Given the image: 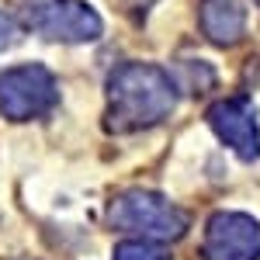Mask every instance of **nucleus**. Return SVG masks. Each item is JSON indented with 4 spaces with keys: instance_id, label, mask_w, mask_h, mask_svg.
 <instances>
[{
    "instance_id": "f257e3e1",
    "label": "nucleus",
    "mask_w": 260,
    "mask_h": 260,
    "mask_svg": "<svg viewBox=\"0 0 260 260\" xmlns=\"http://www.w3.org/2000/svg\"><path fill=\"white\" fill-rule=\"evenodd\" d=\"M177 108V83L153 62H121L108 77L104 128L115 136L153 128Z\"/></svg>"
},
{
    "instance_id": "f03ea898",
    "label": "nucleus",
    "mask_w": 260,
    "mask_h": 260,
    "mask_svg": "<svg viewBox=\"0 0 260 260\" xmlns=\"http://www.w3.org/2000/svg\"><path fill=\"white\" fill-rule=\"evenodd\" d=\"M108 222L121 229V233H136V236H146V240H180L191 225V215L167 201L156 191H142V187H128L111 198L108 205Z\"/></svg>"
},
{
    "instance_id": "7ed1b4c3",
    "label": "nucleus",
    "mask_w": 260,
    "mask_h": 260,
    "mask_svg": "<svg viewBox=\"0 0 260 260\" xmlns=\"http://www.w3.org/2000/svg\"><path fill=\"white\" fill-rule=\"evenodd\" d=\"M21 21L49 42L83 45L104 35V21L87 0H24Z\"/></svg>"
},
{
    "instance_id": "20e7f679",
    "label": "nucleus",
    "mask_w": 260,
    "mask_h": 260,
    "mask_svg": "<svg viewBox=\"0 0 260 260\" xmlns=\"http://www.w3.org/2000/svg\"><path fill=\"white\" fill-rule=\"evenodd\" d=\"M59 101V83L49 66L42 62H24L0 73V111L11 121H31L42 118L56 108Z\"/></svg>"
},
{
    "instance_id": "39448f33",
    "label": "nucleus",
    "mask_w": 260,
    "mask_h": 260,
    "mask_svg": "<svg viewBox=\"0 0 260 260\" xmlns=\"http://www.w3.org/2000/svg\"><path fill=\"white\" fill-rule=\"evenodd\" d=\"M205 260H260V225L246 212H215L201 240Z\"/></svg>"
},
{
    "instance_id": "423d86ee",
    "label": "nucleus",
    "mask_w": 260,
    "mask_h": 260,
    "mask_svg": "<svg viewBox=\"0 0 260 260\" xmlns=\"http://www.w3.org/2000/svg\"><path fill=\"white\" fill-rule=\"evenodd\" d=\"M208 125L240 160L246 163L260 160V125H257V108H253L250 98L236 94V98L212 104L208 108Z\"/></svg>"
},
{
    "instance_id": "0eeeda50",
    "label": "nucleus",
    "mask_w": 260,
    "mask_h": 260,
    "mask_svg": "<svg viewBox=\"0 0 260 260\" xmlns=\"http://www.w3.org/2000/svg\"><path fill=\"white\" fill-rule=\"evenodd\" d=\"M198 24H201V35L212 45L233 49L246 35V11L240 7V0H201Z\"/></svg>"
},
{
    "instance_id": "6e6552de",
    "label": "nucleus",
    "mask_w": 260,
    "mask_h": 260,
    "mask_svg": "<svg viewBox=\"0 0 260 260\" xmlns=\"http://www.w3.org/2000/svg\"><path fill=\"white\" fill-rule=\"evenodd\" d=\"M115 260H170V253L160 246V240H121L115 246Z\"/></svg>"
},
{
    "instance_id": "1a4fd4ad",
    "label": "nucleus",
    "mask_w": 260,
    "mask_h": 260,
    "mask_svg": "<svg viewBox=\"0 0 260 260\" xmlns=\"http://www.w3.org/2000/svg\"><path fill=\"white\" fill-rule=\"evenodd\" d=\"M18 39H21V24L11 18V14L0 11V52L11 49V45H18Z\"/></svg>"
},
{
    "instance_id": "9d476101",
    "label": "nucleus",
    "mask_w": 260,
    "mask_h": 260,
    "mask_svg": "<svg viewBox=\"0 0 260 260\" xmlns=\"http://www.w3.org/2000/svg\"><path fill=\"white\" fill-rule=\"evenodd\" d=\"M257 4H260V0H257Z\"/></svg>"
}]
</instances>
